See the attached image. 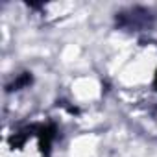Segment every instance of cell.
Returning <instances> with one entry per match:
<instances>
[{
  "label": "cell",
  "mask_w": 157,
  "mask_h": 157,
  "mask_svg": "<svg viewBox=\"0 0 157 157\" xmlns=\"http://www.w3.org/2000/svg\"><path fill=\"white\" fill-rule=\"evenodd\" d=\"M35 135L39 137V146H41V151L48 155V150H50V142L54 140L56 137V126L48 124V126H35Z\"/></svg>",
  "instance_id": "cell-1"
},
{
  "label": "cell",
  "mask_w": 157,
  "mask_h": 157,
  "mask_svg": "<svg viewBox=\"0 0 157 157\" xmlns=\"http://www.w3.org/2000/svg\"><path fill=\"white\" fill-rule=\"evenodd\" d=\"M30 82H32V76H30L28 72H24V74H21V76L17 78V82H13V85H8V91H15V89H21V87L28 85Z\"/></svg>",
  "instance_id": "cell-2"
}]
</instances>
